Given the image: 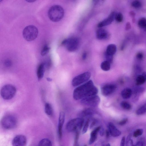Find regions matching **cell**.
Masks as SVG:
<instances>
[{
	"mask_svg": "<svg viewBox=\"0 0 146 146\" xmlns=\"http://www.w3.org/2000/svg\"><path fill=\"white\" fill-rule=\"evenodd\" d=\"M94 146H105L104 142L102 141H100L98 142L94 145Z\"/></svg>",
	"mask_w": 146,
	"mask_h": 146,
	"instance_id": "f35d334b",
	"label": "cell"
},
{
	"mask_svg": "<svg viewBox=\"0 0 146 146\" xmlns=\"http://www.w3.org/2000/svg\"><path fill=\"white\" fill-rule=\"evenodd\" d=\"M144 29L146 31V25Z\"/></svg>",
	"mask_w": 146,
	"mask_h": 146,
	"instance_id": "816d5d0a",
	"label": "cell"
},
{
	"mask_svg": "<svg viewBox=\"0 0 146 146\" xmlns=\"http://www.w3.org/2000/svg\"><path fill=\"white\" fill-rule=\"evenodd\" d=\"M96 121H94L91 124L90 126V129L92 128L96 125Z\"/></svg>",
	"mask_w": 146,
	"mask_h": 146,
	"instance_id": "f6af8a7d",
	"label": "cell"
},
{
	"mask_svg": "<svg viewBox=\"0 0 146 146\" xmlns=\"http://www.w3.org/2000/svg\"><path fill=\"white\" fill-rule=\"evenodd\" d=\"M105 133L106 137L107 138H108L109 137L110 134V132L108 129L106 130L105 131Z\"/></svg>",
	"mask_w": 146,
	"mask_h": 146,
	"instance_id": "bcb514c9",
	"label": "cell"
},
{
	"mask_svg": "<svg viewBox=\"0 0 146 146\" xmlns=\"http://www.w3.org/2000/svg\"><path fill=\"white\" fill-rule=\"evenodd\" d=\"M100 135L101 136H103L105 134V131L104 128L102 127H101L99 131Z\"/></svg>",
	"mask_w": 146,
	"mask_h": 146,
	"instance_id": "b9f144b4",
	"label": "cell"
},
{
	"mask_svg": "<svg viewBox=\"0 0 146 146\" xmlns=\"http://www.w3.org/2000/svg\"><path fill=\"white\" fill-rule=\"evenodd\" d=\"M91 76L90 73L88 72L80 74L73 78L72 81V84L74 87L79 86L89 81Z\"/></svg>",
	"mask_w": 146,
	"mask_h": 146,
	"instance_id": "ba28073f",
	"label": "cell"
},
{
	"mask_svg": "<svg viewBox=\"0 0 146 146\" xmlns=\"http://www.w3.org/2000/svg\"><path fill=\"white\" fill-rule=\"evenodd\" d=\"M84 146H87V145H85Z\"/></svg>",
	"mask_w": 146,
	"mask_h": 146,
	"instance_id": "f5cc1de1",
	"label": "cell"
},
{
	"mask_svg": "<svg viewBox=\"0 0 146 146\" xmlns=\"http://www.w3.org/2000/svg\"><path fill=\"white\" fill-rule=\"evenodd\" d=\"M50 48L47 44H45L42 49L40 54L42 56H44L49 52Z\"/></svg>",
	"mask_w": 146,
	"mask_h": 146,
	"instance_id": "f546056e",
	"label": "cell"
},
{
	"mask_svg": "<svg viewBox=\"0 0 146 146\" xmlns=\"http://www.w3.org/2000/svg\"><path fill=\"white\" fill-rule=\"evenodd\" d=\"M62 45L65 47L69 52H73L77 50L80 44L79 39L77 37H71L64 40Z\"/></svg>",
	"mask_w": 146,
	"mask_h": 146,
	"instance_id": "52a82bcc",
	"label": "cell"
},
{
	"mask_svg": "<svg viewBox=\"0 0 146 146\" xmlns=\"http://www.w3.org/2000/svg\"><path fill=\"white\" fill-rule=\"evenodd\" d=\"M138 24L139 27L144 29L146 25V18L144 17L140 18L138 20Z\"/></svg>",
	"mask_w": 146,
	"mask_h": 146,
	"instance_id": "83f0119b",
	"label": "cell"
},
{
	"mask_svg": "<svg viewBox=\"0 0 146 146\" xmlns=\"http://www.w3.org/2000/svg\"><path fill=\"white\" fill-rule=\"evenodd\" d=\"M84 123L83 118L78 117L69 121L66 125V129L69 132L78 131L81 129Z\"/></svg>",
	"mask_w": 146,
	"mask_h": 146,
	"instance_id": "5b68a950",
	"label": "cell"
},
{
	"mask_svg": "<svg viewBox=\"0 0 146 146\" xmlns=\"http://www.w3.org/2000/svg\"><path fill=\"white\" fill-rule=\"evenodd\" d=\"M110 63L108 61L105 60L101 64L100 67L101 69L104 71H108L110 70Z\"/></svg>",
	"mask_w": 146,
	"mask_h": 146,
	"instance_id": "d4e9b609",
	"label": "cell"
},
{
	"mask_svg": "<svg viewBox=\"0 0 146 146\" xmlns=\"http://www.w3.org/2000/svg\"><path fill=\"white\" fill-rule=\"evenodd\" d=\"M143 132V129H138L136 130L133 133V136L136 137L141 135Z\"/></svg>",
	"mask_w": 146,
	"mask_h": 146,
	"instance_id": "d6a6232c",
	"label": "cell"
},
{
	"mask_svg": "<svg viewBox=\"0 0 146 146\" xmlns=\"http://www.w3.org/2000/svg\"><path fill=\"white\" fill-rule=\"evenodd\" d=\"M130 15L133 18V21H134V17L135 16V13L133 11H131L129 13Z\"/></svg>",
	"mask_w": 146,
	"mask_h": 146,
	"instance_id": "ee69618b",
	"label": "cell"
},
{
	"mask_svg": "<svg viewBox=\"0 0 146 146\" xmlns=\"http://www.w3.org/2000/svg\"><path fill=\"white\" fill-rule=\"evenodd\" d=\"M115 19L117 22H121L123 19V15L121 13H116Z\"/></svg>",
	"mask_w": 146,
	"mask_h": 146,
	"instance_id": "1f68e13d",
	"label": "cell"
},
{
	"mask_svg": "<svg viewBox=\"0 0 146 146\" xmlns=\"http://www.w3.org/2000/svg\"><path fill=\"white\" fill-rule=\"evenodd\" d=\"M35 1V0H27L26 1H27V2H33Z\"/></svg>",
	"mask_w": 146,
	"mask_h": 146,
	"instance_id": "681fc988",
	"label": "cell"
},
{
	"mask_svg": "<svg viewBox=\"0 0 146 146\" xmlns=\"http://www.w3.org/2000/svg\"><path fill=\"white\" fill-rule=\"evenodd\" d=\"M131 5L132 7L135 8H139L142 6V3L139 1L135 0L132 2Z\"/></svg>",
	"mask_w": 146,
	"mask_h": 146,
	"instance_id": "4dcf8cb0",
	"label": "cell"
},
{
	"mask_svg": "<svg viewBox=\"0 0 146 146\" xmlns=\"http://www.w3.org/2000/svg\"><path fill=\"white\" fill-rule=\"evenodd\" d=\"M136 57L139 60H142L144 57L143 53L141 52H138L136 55Z\"/></svg>",
	"mask_w": 146,
	"mask_h": 146,
	"instance_id": "8d00e7d4",
	"label": "cell"
},
{
	"mask_svg": "<svg viewBox=\"0 0 146 146\" xmlns=\"http://www.w3.org/2000/svg\"><path fill=\"white\" fill-rule=\"evenodd\" d=\"M45 64L43 63L40 64L38 67L37 76L38 80H40L43 77L45 70Z\"/></svg>",
	"mask_w": 146,
	"mask_h": 146,
	"instance_id": "d6986e66",
	"label": "cell"
},
{
	"mask_svg": "<svg viewBox=\"0 0 146 146\" xmlns=\"http://www.w3.org/2000/svg\"><path fill=\"white\" fill-rule=\"evenodd\" d=\"M131 27V24L129 22H127L126 25L125 30H128L130 29Z\"/></svg>",
	"mask_w": 146,
	"mask_h": 146,
	"instance_id": "60d3db41",
	"label": "cell"
},
{
	"mask_svg": "<svg viewBox=\"0 0 146 146\" xmlns=\"http://www.w3.org/2000/svg\"><path fill=\"white\" fill-rule=\"evenodd\" d=\"M145 81L144 78L142 75H139L136 79V84L138 86L141 85L143 84Z\"/></svg>",
	"mask_w": 146,
	"mask_h": 146,
	"instance_id": "4316f807",
	"label": "cell"
},
{
	"mask_svg": "<svg viewBox=\"0 0 146 146\" xmlns=\"http://www.w3.org/2000/svg\"><path fill=\"white\" fill-rule=\"evenodd\" d=\"M100 102V98L96 95L86 97L81 100V103L82 104L91 107L97 106L99 104Z\"/></svg>",
	"mask_w": 146,
	"mask_h": 146,
	"instance_id": "9c48e42d",
	"label": "cell"
},
{
	"mask_svg": "<svg viewBox=\"0 0 146 146\" xmlns=\"http://www.w3.org/2000/svg\"><path fill=\"white\" fill-rule=\"evenodd\" d=\"M27 143L26 137L22 135H18L14 137L12 141L13 146H25Z\"/></svg>",
	"mask_w": 146,
	"mask_h": 146,
	"instance_id": "30bf717a",
	"label": "cell"
},
{
	"mask_svg": "<svg viewBox=\"0 0 146 146\" xmlns=\"http://www.w3.org/2000/svg\"><path fill=\"white\" fill-rule=\"evenodd\" d=\"M101 127V126H99L95 128L91 132L89 141V144L91 145L95 141L97 138L98 133L99 132Z\"/></svg>",
	"mask_w": 146,
	"mask_h": 146,
	"instance_id": "e0dca14e",
	"label": "cell"
},
{
	"mask_svg": "<svg viewBox=\"0 0 146 146\" xmlns=\"http://www.w3.org/2000/svg\"><path fill=\"white\" fill-rule=\"evenodd\" d=\"M106 146H110V143H108Z\"/></svg>",
	"mask_w": 146,
	"mask_h": 146,
	"instance_id": "f907efd6",
	"label": "cell"
},
{
	"mask_svg": "<svg viewBox=\"0 0 146 146\" xmlns=\"http://www.w3.org/2000/svg\"><path fill=\"white\" fill-rule=\"evenodd\" d=\"M125 138L124 137H123L121 140L120 146H125Z\"/></svg>",
	"mask_w": 146,
	"mask_h": 146,
	"instance_id": "ab89813d",
	"label": "cell"
},
{
	"mask_svg": "<svg viewBox=\"0 0 146 146\" xmlns=\"http://www.w3.org/2000/svg\"><path fill=\"white\" fill-rule=\"evenodd\" d=\"M115 14L114 12H111L108 17L98 24V27H102L110 24L115 19Z\"/></svg>",
	"mask_w": 146,
	"mask_h": 146,
	"instance_id": "4fadbf2b",
	"label": "cell"
},
{
	"mask_svg": "<svg viewBox=\"0 0 146 146\" xmlns=\"http://www.w3.org/2000/svg\"><path fill=\"white\" fill-rule=\"evenodd\" d=\"M146 81V72H143L142 75Z\"/></svg>",
	"mask_w": 146,
	"mask_h": 146,
	"instance_id": "c3c4849f",
	"label": "cell"
},
{
	"mask_svg": "<svg viewBox=\"0 0 146 146\" xmlns=\"http://www.w3.org/2000/svg\"><path fill=\"white\" fill-rule=\"evenodd\" d=\"M146 112V103L139 108L136 111V113L138 115L144 114Z\"/></svg>",
	"mask_w": 146,
	"mask_h": 146,
	"instance_id": "484cf974",
	"label": "cell"
},
{
	"mask_svg": "<svg viewBox=\"0 0 146 146\" xmlns=\"http://www.w3.org/2000/svg\"><path fill=\"white\" fill-rule=\"evenodd\" d=\"M116 51V45L113 44H110L108 45L105 52L107 54L113 56Z\"/></svg>",
	"mask_w": 146,
	"mask_h": 146,
	"instance_id": "44dd1931",
	"label": "cell"
},
{
	"mask_svg": "<svg viewBox=\"0 0 146 146\" xmlns=\"http://www.w3.org/2000/svg\"><path fill=\"white\" fill-rule=\"evenodd\" d=\"M89 119L86 121L82 131V134H85L87 131L89 127Z\"/></svg>",
	"mask_w": 146,
	"mask_h": 146,
	"instance_id": "836d02e7",
	"label": "cell"
},
{
	"mask_svg": "<svg viewBox=\"0 0 146 146\" xmlns=\"http://www.w3.org/2000/svg\"><path fill=\"white\" fill-rule=\"evenodd\" d=\"M5 64L7 67H9L11 65V62L10 60H8L5 61Z\"/></svg>",
	"mask_w": 146,
	"mask_h": 146,
	"instance_id": "7bdbcfd3",
	"label": "cell"
},
{
	"mask_svg": "<svg viewBox=\"0 0 146 146\" xmlns=\"http://www.w3.org/2000/svg\"><path fill=\"white\" fill-rule=\"evenodd\" d=\"M44 111L48 116H52L53 114V111L52 105L48 103H46L44 105Z\"/></svg>",
	"mask_w": 146,
	"mask_h": 146,
	"instance_id": "7402d4cb",
	"label": "cell"
},
{
	"mask_svg": "<svg viewBox=\"0 0 146 146\" xmlns=\"http://www.w3.org/2000/svg\"><path fill=\"white\" fill-rule=\"evenodd\" d=\"M104 55L106 60L108 61L110 63L112 62L113 59V56L108 54L105 52L104 53Z\"/></svg>",
	"mask_w": 146,
	"mask_h": 146,
	"instance_id": "e575fe53",
	"label": "cell"
},
{
	"mask_svg": "<svg viewBox=\"0 0 146 146\" xmlns=\"http://www.w3.org/2000/svg\"><path fill=\"white\" fill-rule=\"evenodd\" d=\"M128 119L127 118H124L120 121L119 123L120 125H123L125 124L127 122Z\"/></svg>",
	"mask_w": 146,
	"mask_h": 146,
	"instance_id": "74e56055",
	"label": "cell"
},
{
	"mask_svg": "<svg viewBox=\"0 0 146 146\" xmlns=\"http://www.w3.org/2000/svg\"><path fill=\"white\" fill-rule=\"evenodd\" d=\"M16 118L12 115H7L4 116L1 121V124L4 129H11L15 127L17 125Z\"/></svg>",
	"mask_w": 146,
	"mask_h": 146,
	"instance_id": "8992f818",
	"label": "cell"
},
{
	"mask_svg": "<svg viewBox=\"0 0 146 146\" xmlns=\"http://www.w3.org/2000/svg\"><path fill=\"white\" fill-rule=\"evenodd\" d=\"M65 118L64 113L62 111L60 112L59 115L58 125V134L60 139H61L62 135V129L64 121Z\"/></svg>",
	"mask_w": 146,
	"mask_h": 146,
	"instance_id": "5bb4252c",
	"label": "cell"
},
{
	"mask_svg": "<svg viewBox=\"0 0 146 146\" xmlns=\"http://www.w3.org/2000/svg\"><path fill=\"white\" fill-rule=\"evenodd\" d=\"M38 146H52L51 141L48 139H42L39 142Z\"/></svg>",
	"mask_w": 146,
	"mask_h": 146,
	"instance_id": "cb8c5ba5",
	"label": "cell"
},
{
	"mask_svg": "<svg viewBox=\"0 0 146 146\" xmlns=\"http://www.w3.org/2000/svg\"><path fill=\"white\" fill-rule=\"evenodd\" d=\"M98 90L94 86L92 80H90L79 86L74 90L73 97L74 99L78 100L88 96L96 95Z\"/></svg>",
	"mask_w": 146,
	"mask_h": 146,
	"instance_id": "6da1fadb",
	"label": "cell"
},
{
	"mask_svg": "<svg viewBox=\"0 0 146 146\" xmlns=\"http://www.w3.org/2000/svg\"><path fill=\"white\" fill-rule=\"evenodd\" d=\"M94 113V110L91 108L86 109L81 113V115L83 117L90 116Z\"/></svg>",
	"mask_w": 146,
	"mask_h": 146,
	"instance_id": "603a6c76",
	"label": "cell"
},
{
	"mask_svg": "<svg viewBox=\"0 0 146 146\" xmlns=\"http://www.w3.org/2000/svg\"><path fill=\"white\" fill-rule=\"evenodd\" d=\"M132 93L131 90L128 88H126L122 91L121 95L123 99H127L131 96Z\"/></svg>",
	"mask_w": 146,
	"mask_h": 146,
	"instance_id": "ffe728a7",
	"label": "cell"
},
{
	"mask_svg": "<svg viewBox=\"0 0 146 146\" xmlns=\"http://www.w3.org/2000/svg\"><path fill=\"white\" fill-rule=\"evenodd\" d=\"M107 126L110 134L112 136L117 137L121 135V131L116 128L113 123H109Z\"/></svg>",
	"mask_w": 146,
	"mask_h": 146,
	"instance_id": "9a60e30c",
	"label": "cell"
},
{
	"mask_svg": "<svg viewBox=\"0 0 146 146\" xmlns=\"http://www.w3.org/2000/svg\"><path fill=\"white\" fill-rule=\"evenodd\" d=\"M110 34L106 30L100 29L96 31V36L97 38L100 40H105L108 39L110 37Z\"/></svg>",
	"mask_w": 146,
	"mask_h": 146,
	"instance_id": "2e32d148",
	"label": "cell"
},
{
	"mask_svg": "<svg viewBox=\"0 0 146 146\" xmlns=\"http://www.w3.org/2000/svg\"><path fill=\"white\" fill-rule=\"evenodd\" d=\"M86 56H87L86 53V52L84 53L82 55V59L84 60H85L86 58Z\"/></svg>",
	"mask_w": 146,
	"mask_h": 146,
	"instance_id": "7dc6e473",
	"label": "cell"
},
{
	"mask_svg": "<svg viewBox=\"0 0 146 146\" xmlns=\"http://www.w3.org/2000/svg\"><path fill=\"white\" fill-rule=\"evenodd\" d=\"M48 14L50 19L54 22L60 21L64 15V11L63 8L60 5H54L49 9Z\"/></svg>",
	"mask_w": 146,
	"mask_h": 146,
	"instance_id": "7a4b0ae2",
	"label": "cell"
},
{
	"mask_svg": "<svg viewBox=\"0 0 146 146\" xmlns=\"http://www.w3.org/2000/svg\"><path fill=\"white\" fill-rule=\"evenodd\" d=\"M144 91V89L141 87H137L135 88L132 90V95H133V99L134 101H137L138 99L139 96Z\"/></svg>",
	"mask_w": 146,
	"mask_h": 146,
	"instance_id": "ac0fdd59",
	"label": "cell"
},
{
	"mask_svg": "<svg viewBox=\"0 0 146 146\" xmlns=\"http://www.w3.org/2000/svg\"><path fill=\"white\" fill-rule=\"evenodd\" d=\"M120 105L123 109L126 110H129L131 108L130 104L126 101H122Z\"/></svg>",
	"mask_w": 146,
	"mask_h": 146,
	"instance_id": "f1b7e54d",
	"label": "cell"
},
{
	"mask_svg": "<svg viewBox=\"0 0 146 146\" xmlns=\"http://www.w3.org/2000/svg\"><path fill=\"white\" fill-rule=\"evenodd\" d=\"M125 141L126 146H145V141L143 138L140 139L135 144H134L131 137L129 135L127 136Z\"/></svg>",
	"mask_w": 146,
	"mask_h": 146,
	"instance_id": "7c38bea8",
	"label": "cell"
},
{
	"mask_svg": "<svg viewBox=\"0 0 146 146\" xmlns=\"http://www.w3.org/2000/svg\"><path fill=\"white\" fill-rule=\"evenodd\" d=\"M38 34L37 28L35 26L29 25L25 27L23 31L24 38L27 41H30L35 40Z\"/></svg>",
	"mask_w": 146,
	"mask_h": 146,
	"instance_id": "3957f363",
	"label": "cell"
},
{
	"mask_svg": "<svg viewBox=\"0 0 146 146\" xmlns=\"http://www.w3.org/2000/svg\"><path fill=\"white\" fill-rule=\"evenodd\" d=\"M104 2V0H93V5L96 6H99L101 5Z\"/></svg>",
	"mask_w": 146,
	"mask_h": 146,
	"instance_id": "d590c367",
	"label": "cell"
},
{
	"mask_svg": "<svg viewBox=\"0 0 146 146\" xmlns=\"http://www.w3.org/2000/svg\"><path fill=\"white\" fill-rule=\"evenodd\" d=\"M116 86L113 84H107L102 86L101 88V93L103 95L107 96L113 93L115 90Z\"/></svg>",
	"mask_w": 146,
	"mask_h": 146,
	"instance_id": "8fae6325",
	"label": "cell"
},
{
	"mask_svg": "<svg viewBox=\"0 0 146 146\" xmlns=\"http://www.w3.org/2000/svg\"><path fill=\"white\" fill-rule=\"evenodd\" d=\"M15 87L12 85L6 84L2 88L0 94L2 98L5 100H9L12 99L16 93Z\"/></svg>",
	"mask_w": 146,
	"mask_h": 146,
	"instance_id": "277c9868",
	"label": "cell"
}]
</instances>
